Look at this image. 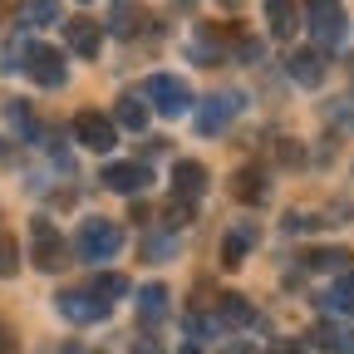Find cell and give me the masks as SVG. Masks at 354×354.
I'll return each mask as SVG.
<instances>
[{
  "mask_svg": "<svg viewBox=\"0 0 354 354\" xmlns=\"http://www.w3.org/2000/svg\"><path fill=\"white\" fill-rule=\"evenodd\" d=\"M74 251H79L84 261H109V256L123 251V227H118V221H109V216H88V221H79Z\"/></svg>",
  "mask_w": 354,
  "mask_h": 354,
  "instance_id": "6da1fadb",
  "label": "cell"
},
{
  "mask_svg": "<svg viewBox=\"0 0 354 354\" xmlns=\"http://www.w3.org/2000/svg\"><path fill=\"white\" fill-rule=\"evenodd\" d=\"M305 15H310V35H315L320 50H335L344 39V30H349L339 0H305Z\"/></svg>",
  "mask_w": 354,
  "mask_h": 354,
  "instance_id": "7a4b0ae2",
  "label": "cell"
},
{
  "mask_svg": "<svg viewBox=\"0 0 354 354\" xmlns=\"http://www.w3.org/2000/svg\"><path fill=\"white\" fill-rule=\"evenodd\" d=\"M241 94H232V88H221V94H212V99H202V109H197V133H202V138H216V133H227L232 128V118L241 113Z\"/></svg>",
  "mask_w": 354,
  "mask_h": 354,
  "instance_id": "3957f363",
  "label": "cell"
},
{
  "mask_svg": "<svg viewBox=\"0 0 354 354\" xmlns=\"http://www.w3.org/2000/svg\"><path fill=\"white\" fill-rule=\"evenodd\" d=\"M39 88H59L64 79H69V69H64V55L55 50V44H30L25 50V64H20Z\"/></svg>",
  "mask_w": 354,
  "mask_h": 354,
  "instance_id": "277c9868",
  "label": "cell"
},
{
  "mask_svg": "<svg viewBox=\"0 0 354 354\" xmlns=\"http://www.w3.org/2000/svg\"><path fill=\"white\" fill-rule=\"evenodd\" d=\"M64 236L55 232V221H30V261L39 266V271H59V266H64Z\"/></svg>",
  "mask_w": 354,
  "mask_h": 354,
  "instance_id": "5b68a950",
  "label": "cell"
},
{
  "mask_svg": "<svg viewBox=\"0 0 354 354\" xmlns=\"http://www.w3.org/2000/svg\"><path fill=\"white\" fill-rule=\"evenodd\" d=\"M143 94L167 113V118H177V113H187V104H192V88L183 84V79H172V74H153L148 84H143Z\"/></svg>",
  "mask_w": 354,
  "mask_h": 354,
  "instance_id": "8992f818",
  "label": "cell"
},
{
  "mask_svg": "<svg viewBox=\"0 0 354 354\" xmlns=\"http://www.w3.org/2000/svg\"><path fill=\"white\" fill-rule=\"evenodd\" d=\"M74 138H79L88 153H109V148L118 143V128H113V118H104V113H94V109H84V113L74 118Z\"/></svg>",
  "mask_w": 354,
  "mask_h": 354,
  "instance_id": "52a82bcc",
  "label": "cell"
},
{
  "mask_svg": "<svg viewBox=\"0 0 354 354\" xmlns=\"http://www.w3.org/2000/svg\"><path fill=\"white\" fill-rule=\"evenodd\" d=\"M59 315L74 325H99L109 315V300H99L94 290H59Z\"/></svg>",
  "mask_w": 354,
  "mask_h": 354,
  "instance_id": "ba28073f",
  "label": "cell"
},
{
  "mask_svg": "<svg viewBox=\"0 0 354 354\" xmlns=\"http://www.w3.org/2000/svg\"><path fill=\"white\" fill-rule=\"evenodd\" d=\"M148 183H153L148 162H113V167H104V187H109V192H128V197H138Z\"/></svg>",
  "mask_w": 354,
  "mask_h": 354,
  "instance_id": "9c48e42d",
  "label": "cell"
},
{
  "mask_svg": "<svg viewBox=\"0 0 354 354\" xmlns=\"http://www.w3.org/2000/svg\"><path fill=\"white\" fill-rule=\"evenodd\" d=\"M64 39H69V50H74V55L94 59V55H99V44H104V30H99V20L79 15V20H64Z\"/></svg>",
  "mask_w": 354,
  "mask_h": 354,
  "instance_id": "30bf717a",
  "label": "cell"
},
{
  "mask_svg": "<svg viewBox=\"0 0 354 354\" xmlns=\"http://www.w3.org/2000/svg\"><path fill=\"white\" fill-rule=\"evenodd\" d=\"M172 187H177V202H197L207 192V167L197 158H183L172 167Z\"/></svg>",
  "mask_w": 354,
  "mask_h": 354,
  "instance_id": "8fae6325",
  "label": "cell"
},
{
  "mask_svg": "<svg viewBox=\"0 0 354 354\" xmlns=\"http://www.w3.org/2000/svg\"><path fill=\"white\" fill-rule=\"evenodd\" d=\"M286 69H290V79L305 84V88H320V84H325V55H320V50H295V55L286 59Z\"/></svg>",
  "mask_w": 354,
  "mask_h": 354,
  "instance_id": "7c38bea8",
  "label": "cell"
},
{
  "mask_svg": "<svg viewBox=\"0 0 354 354\" xmlns=\"http://www.w3.org/2000/svg\"><path fill=\"white\" fill-rule=\"evenodd\" d=\"M310 344L325 349V354H354V330H344L335 320H320V325H310Z\"/></svg>",
  "mask_w": 354,
  "mask_h": 354,
  "instance_id": "4fadbf2b",
  "label": "cell"
},
{
  "mask_svg": "<svg viewBox=\"0 0 354 354\" xmlns=\"http://www.w3.org/2000/svg\"><path fill=\"white\" fill-rule=\"evenodd\" d=\"M256 241H261V232L251 227V221L232 227V232H227V241H221V266H227V271H236V266H241V256H246Z\"/></svg>",
  "mask_w": 354,
  "mask_h": 354,
  "instance_id": "5bb4252c",
  "label": "cell"
},
{
  "mask_svg": "<svg viewBox=\"0 0 354 354\" xmlns=\"http://www.w3.org/2000/svg\"><path fill=\"white\" fill-rule=\"evenodd\" d=\"M232 192H236V202H246V207H261L266 197H271V187H266V172H256V167H246V172L232 177Z\"/></svg>",
  "mask_w": 354,
  "mask_h": 354,
  "instance_id": "9a60e30c",
  "label": "cell"
},
{
  "mask_svg": "<svg viewBox=\"0 0 354 354\" xmlns=\"http://www.w3.org/2000/svg\"><path fill=\"white\" fill-rule=\"evenodd\" d=\"M266 20H271L276 39H290L295 35V0H266Z\"/></svg>",
  "mask_w": 354,
  "mask_h": 354,
  "instance_id": "2e32d148",
  "label": "cell"
},
{
  "mask_svg": "<svg viewBox=\"0 0 354 354\" xmlns=\"http://www.w3.org/2000/svg\"><path fill=\"white\" fill-rule=\"evenodd\" d=\"M300 261H305V271H354V266H349L354 256L339 251V246H330V251H305Z\"/></svg>",
  "mask_w": 354,
  "mask_h": 354,
  "instance_id": "e0dca14e",
  "label": "cell"
},
{
  "mask_svg": "<svg viewBox=\"0 0 354 354\" xmlns=\"http://www.w3.org/2000/svg\"><path fill=\"white\" fill-rule=\"evenodd\" d=\"M20 25H59V0H20Z\"/></svg>",
  "mask_w": 354,
  "mask_h": 354,
  "instance_id": "ac0fdd59",
  "label": "cell"
},
{
  "mask_svg": "<svg viewBox=\"0 0 354 354\" xmlns=\"http://www.w3.org/2000/svg\"><path fill=\"white\" fill-rule=\"evenodd\" d=\"M138 315H143V325H153V320H162L167 315V286H143L138 290Z\"/></svg>",
  "mask_w": 354,
  "mask_h": 354,
  "instance_id": "d6986e66",
  "label": "cell"
},
{
  "mask_svg": "<svg viewBox=\"0 0 354 354\" xmlns=\"http://www.w3.org/2000/svg\"><path fill=\"white\" fill-rule=\"evenodd\" d=\"M113 118H118V123H123L128 133H143V128H148V109H143V99H128V94L118 99Z\"/></svg>",
  "mask_w": 354,
  "mask_h": 354,
  "instance_id": "ffe728a7",
  "label": "cell"
},
{
  "mask_svg": "<svg viewBox=\"0 0 354 354\" xmlns=\"http://www.w3.org/2000/svg\"><path fill=\"white\" fill-rule=\"evenodd\" d=\"M325 305H330V310H344V315H354V271H344V276L325 290Z\"/></svg>",
  "mask_w": 354,
  "mask_h": 354,
  "instance_id": "44dd1931",
  "label": "cell"
},
{
  "mask_svg": "<svg viewBox=\"0 0 354 354\" xmlns=\"http://www.w3.org/2000/svg\"><path fill=\"white\" fill-rule=\"evenodd\" d=\"M221 320H227V325H251L256 310H251L241 295H221Z\"/></svg>",
  "mask_w": 354,
  "mask_h": 354,
  "instance_id": "7402d4cb",
  "label": "cell"
},
{
  "mask_svg": "<svg viewBox=\"0 0 354 354\" xmlns=\"http://www.w3.org/2000/svg\"><path fill=\"white\" fill-rule=\"evenodd\" d=\"M138 20H148L138 6H123V0L113 6V30H118V35H138Z\"/></svg>",
  "mask_w": 354,
  "mask_h": 354,
  "instance_id": "603a6c76",
  "label": "cell"
},
{
  "mask_svg": "<svg viewBox=\"0 0 354 354\" xmlns=\"http://www.w3.org/2000/svg\"><path fill=\"white\" fill-rule=\"evenodd\" d=\"M25 50H30V44H20V39H10V44H6V50H0V69H6V74H15V69H20V59H25Z\"/></svg>",
  "mask_w": 354,
  "mask_h": 354,
  "instance_id": "cb8c5ba5",
  "label": "cell"
},
{
  "mask_svg": "<svg viewBox=\"0 0 354 354\" xmlns=\"http://www.w3.org/2000/svg\"><path fill=\"white\" fill-rule=\"evenodd\" d=\"M143 256H148V261H158V256H177V241H172V236H167V241H162V236H148V241H143Z\"/></svg>",
  "mask_w": 354,
  "mask_h": 354,
  "instance_id": "d4e9b609",
  "label": "cell"
},
{
  "mask_svg": "<svg viewBox=\"0 0 354 354\" xmlns=\"http://www.w3.org/2000/svg\"><path fill=\"white\" fill-rule=\"evenodd\" d=\"M94 295H128V281L123 276H99L94 281Z\"/></svg>",
  "mask_w": 354,
  "mask_h": 354,
  "instance_id": "484cf974",
  "label": "cell"
},
{
  "mask_svg": "<svg viewBox=\"0 0 354 354\" xmlns=\"http://www.w3.org/2000/svg\"><path fill=\"white\" fill-rule=\"evenodd\" d=\"M167 227H187V216H192V202H167Z\"/></svg>",
  "mask_w": 354,
  "mask_h": 354,
  "instance_id": "4316f807",
  "label": "cell"
},
{
  "mask_svg": "<svg viewBox=\"0 0 354 354\" xmlns=\"http://www.w3.org/2000/svg\"><path fill=\"white\" fill-rule=\"evenodd\" d=\"M0 276H15V246L0 241Z\"/></svg>",
  "mask_w": 354,
  "mask_h": 354,
  "instance_id": "83f0119b",
  "label": "cell"
},
{
  "mask_svg": "<svg viewBox=\"0 0 354 354\" xmlns=\"http://www.w3.org/2000/svg\"><path fill=\"white\" fill-rule=\"evenodd\" d=\"M128 354H162V344L143 335V339H133V344H128Z\"/></svg>",
  "mask_w": 354,
  "mask_h": 354,
  "instance_id": "f1b7e54d",
  "label": "cell"
},
{
  "mask_svg": "<svg viewBox=\"0 0 354 354\" xmlns=\"http://www.w3.org/2000/svg\"><path fill=\"white\" fill-rule=\"evenodd\" d=\"M0 354H20V344H15V335L0 325Z\"/></svg>",
  "mask_w": 354,
  "mask_h": 354,
  "instance_id": "f546056e",
  "label": "cell"
},
{
  "mask_svg": "<svg viewBox=\"0 0 354 354\" xmlns=\"http://www.w3.org/2000/svg\"><path fill=\"white\" fill-rule=\"evenodd\" d=\"M271 354H305V349H300L295 339H276V344H271Z\"/></svg>",
  "mask_w": 354,
  "mask_h": 354,
  "instance_id": "4dcf8cb0",
  "label": "cell"
},
{
  "mask_svg": "<svg viewBox=\"0 0 354 354\" xmlns=\"http://www.w3.org/2000/svg\"><path fill=\"white\" fill-rule=\"evenodd\" d=\"M227 354H256L251 344H227Z\"/></svg>",
  "mask_w": 354,
  "mask_h": 354,
  "instance_id": "1f68e13d",
  "label": "cell"
},
{
  "mask_svg": "<svg viewBox=\"0 0 354 354\" xmlns=\"http://www.w3.org/2000/svg\"><path fill=\"white\" fill-rule=\"evenodd\" d=\"M183 354H202V349H197V344H183Z\"/></svg>",
  "mask_w": 354,
  "mask_h": 354,
  "instance_id": "d6a6232c",
  "label": "cell"
}]
</instances>
